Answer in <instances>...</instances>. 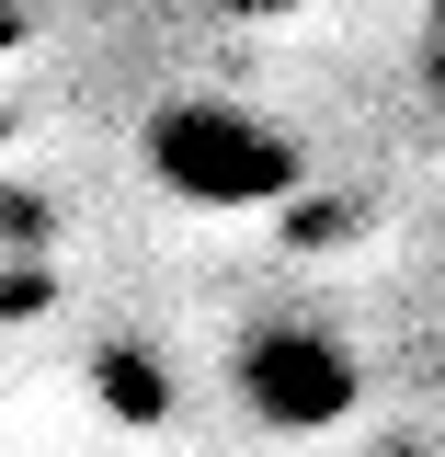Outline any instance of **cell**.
I'll use <instances>...</instances> for the list:
<instances>
[{
    "instance_id": "cell-1",
    "label": "cell",
    "mask_w": 445,
    "mask_h": 457,
    "mask_svg": "<svg viewBox=\"0 0 445 457\" xmlns=\"http://www.w3.org/2000/svg\"><path fill=\"white\" fill-rule=\"evenodd\" d=\"M137 161H149V183L161 195H183V206H275V195H297V137H285L275 114L228 104V92H183V104L149 114V137H137Z\"/></svg>"
},
{
    "instance_id": "cell-2",
    "label": "cell",
    "mask_w": 445,
    "mask_h": 457,
    "mask_svg": "<svg viewBox=\"0 0 445 457\" xmlns=\"http://www.w3.org/2000/svg\"><path fill=\"white\" fill-rule=\"evenodd\" d=\"M228 389L240 411L263 423V435H332L342 411L366 400V366H354V343L332 320H251V332L228 343Z\"/></svg>"
},
{
    "instance_id": "cell-3",
    "label": "cell",
    "mask_w": 445,
    "mask_h": 457,
    "mask_svg": "<svg viewBox=\"0 0 445 457\" xmlns=\"http://www.w3.org/2000/svg\"><path fill=\"white\" fill-rule=\"evenodd\" d=\"M46 275H57V218H46V195L0 183V320H12V309H35Z\"/></svg>"
}]
</instances>
